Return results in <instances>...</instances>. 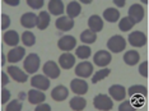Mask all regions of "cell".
Listing matches in <instances>:
<instances>
[{
  "instance_id": "1",
  "label": "cell",
  "mask_w": 149,
  "mask_h": 111,
  "mask_svg": "<svg viewBox=\"0 0 149 111\" xmlns=\"http://www.w3.org/2000/svg\"><path fill=\"white\" fill-rule=\"evenodd\" d=\"M107 47H108V50H110L111 52L118 54V52H121L125 47H126V41H125V38L123 36L115 35L107 41Z\"/></svg>"
},
{
  "instance_id": "2",
  "label": "cell",
  "mask_w": 149,
  "mask_h": 111,
  "mask_svg": "<svg viewBox=\"0 0 149 111\" xmlns=\"http://www.w3.org/2000/svg\"><path fill=\"white\" fill-rule=\"evenodd\" d=\"M40 56L37 54H29L28 56L24 59V63H23V66H24L26 72L28 74H33L36 73L40 68Z\"/></svg>"
},
{
  "instance_id": "3",
  "label": "cell",
  "mask_w": 149,
  "mask_h": 111,
  "mask_svg": "<svg viewBox=\"0 0 149 111\" xmlns=\"http://www.w3.org/2000/svg\"><path fill=\"white\" fill-rule=\"evenodd\" d=\"M93 105L97 110H111L113 107V102L107 95H97L93 100Z\"/></svg>"
},
{
  "instance_id": "4",
  "label": "cell",
  "mask_w": 149,
  "mask_h": 111,
  "mask_svg": "<svg viewBox=\"0 0 149 111\" xmlns=\"http://www.w3.org/2000/svg\"><path fill=\"white\" fill-rule=\"evenodd\" d=\"M144 14H145L144 8L140 4H133L130 8H129V19H130L134 24L140 23L143 21Z\"/></svg>"
},
{
  "instance_id": "5",
  "label": "cell",
  "mask_w": 149,
  "mask_h": 111,
  "mask_svg": "<svg viewBox=\"0 0 149 111\" xmlns=\"http://www.w3.org/2000/svg\"><path fill=\"white\" fill-rule=\"evenodd\" d=\"M111 60H112V56H111V54L106 51V50H100V51H97L93 56L94 64H96L97 66H101V68L107 66L108 64L111 63Z\"/></svg>"
},
{
  "instance_id": "6",
  "label": "cell",
  "mask_w": 149,
  "mask_h": 111,
  "mask_svg": "<svg viewBox=\"0 0 149 111\" xmlns=\"http://www.w3.org/2000/svg\"><path fill=\"white\" fill-rule=\"evenodd\" d=\"M129 42L131 46H135V47H143L147 43V36L141 31H134L129 35Z\"/></svg>"
},
{
  "instance_id": "7",
  "label": "cell",
  "mask_w": 149,
  "mask_h": 111,
  "mask_svg": "<svg viewBox=\"0 0 149 111\" xmlns=\"http://www.w3.org/2000/svg\"><path fill=\"white\" fill-rule=\"evenodd\" d=\"M72 91L78 96H83L88 92V83L82 78H75L70 82Z\"/></svg>"
},
{
  "instance_id": "8",
  "label": "cell",
  "mask_w": 149,
  "mask_h": 111,
  "mask_svg": "<svg viewBox=\"0 0 149 111\" xmlns=\"http://www.w3.org/2000/svg\"><path fill=\"white\" fill-rule=\"evenodd\" d=\"M24 55H26V49L22 47V46H15V47H13L12 50H9L8 55H6V59H8L9 63L15 64V63L21 61V60L24 58Z\"/></svg>"
},
{
  "instance_id": "9",
  "label": "cell",
  "mask_w": 149,
  "mask_h": 111,
  "mask_svg": "<svg viewBox=\"0 0 149 111\" xmlns=\"http://www.w3.org/2000/svg\"><path fill=\"white\" fill-rule=\"evenodd\" d=\"M93 73V65L89 61H82L75 66V74L82 78H88Z\"/></svg>"
},
{
  "instance_id": "10",
  "label": "cell",
  "mask_w": 149,
  "mask_h": 111,
  "mask_svg": "<svg viewBox=\"0 0 149 111\" xmlns=\"http://www.w3.org/2000/svg\"><path fill=\"white\" fill-rule=\"evenodd\" d=\"M57 46H59L60 50H64V51L69 52L77 46V40L74 38L73 36H69V35L63 36L59 40V42H57Z\"/></svg>"
},
{
  "instance_id": "11",
  "label": "cell",
  "mask_w": 149,
  "mask_h": 111,
  "mask_svg": "<svg viewBox=\"0 0 149 111\" xmlns=\"http://www.w3.org/2000/svg\"><path fill=\"white\" fill-rule=\"evenodd\" d=\"M6 73H8L9 75L15 80V82H19V83H24V82H27V79H28L27 73H24L23 70H21L18 66H13V65L8 66Z\"/></svg>"
},
{
  "instance_id": "12",
  "label": "cell",
  "mask_w": 149,
  "mask_h": 111,
  "mask_svg": "<svg viewBox=\"0 0 149 111\" xmlns=\"http://www.w3.org/2000/svg\"><path fill=\"white\" fill-rule=\"evenodd\" d=\"M43 74L47 77V78L51 79H56L57 77L60 75V68L57 66V64L55 61H47L43 65Z\"/></svg>"
},
{
  "instance_id": "13",
  "label": "cell",
  "mask_w": 149,
  "mask_h": 111,
  "mask_svg": "<svg viewBox=\"0 0 149 111\" xmlns=\"http://www.w3.org/2000/svg\"><path fill=\"white\" fill-rule=\"evenodd\" d=\"M31 84H32V87H35L36 89L46 91V89H49V87H50V78L43 77V75H35L31 79Z\"/></svg>"
},
{
  "instance_id": "14",
  "label": "cell",
  "mask_w": 149,
  "mask_h": 111,
  "mask_svg": "<svg viewBox=\"0 0 149 111\" xmlns=\"http://www.w3.org/2000/svg\"><path fill=\"white\" fill-rule=\"evenodd\" d=\"M56 24V28L60 29V31H64V32H68L74 27V19L69 18L68 15H64V17H59L55 22Z\"/></svg>"
},
{
  "instance_id": "15",
  "label": "cell",
  "mask_w": 149,
  "mask_h": 111,
  "mask_svg": "<svg viewBox=\"0 0 149 111\" xmlns=\"http://www.w3.org/2000/svg\"><path fill=\"white\" fill-rule=\"evenodd\" d=\"M108 93H110V96L112 97L113 100L123 101L125 98V96H126V89L121 84H113L108 88Z\"/></svg>"
},
{
  "instance_id": "16",
  "label": "cell",
  "mask_w": 149,
  "mask_h": 111,
  "mask_svg": "<svg viewBox=\"0 0 149 111\" xmlns=\"http://www.w3.org/2000/svg\"><path fill=\"white\" fill-rule=\"evenodd\" d=\"M69 96V91L65 86L60 84V86H56L55 88L51 91V97L57 102H61V101L66 100V97Z\"/></svg>"
},
{
  "instance_id": "17",
  "label": "cell",
  "mask_w": 149,
  "mask_h": 111,
  "mask_svg": "<svg viewBox=\"0 0 149 111\" xmlns=\"http://www.w3.org/2000/svg\"><path fill=\"white\" fill-rule=\"evenodd\" d=\"M88 27H89V29L92 32H94V33L101 32L103 29V21H102V18H101L100 15H97V14L89 17V19H88Z\"/></svg>"
},
{
  "instance_id": "18",
  "label": "cell",
  "mask_w": 149,
  "mask_h": 111,
  "mask_svg": "<svg viewBox=\"0 0 149 111\" xmlns=\"http://www.w3.org/2000/svg\"><path fill=\"white\" fill-rule=\"evenodd\" d=\"M27 96H28V101L29 103H32V105H38V103H42L43 101L46 100V96L43 95L42 91L40 89H31L28 93H27Z\"/></svg>"
},
{
  "instance_id": "19",
  "label": "cell",
  "mask_w": 149,
  "mask_h": 111,
  "mask_svg": "<svg viewBox=\"0 0 149 111\" xmlns=\"http://www.w3.org/2000/svg\"><path fill=\"white\" fill-rule=\"evenodd\" d=\"M59 64L63 69H70L74 64H75V56L70 52L63 54V55L59 58Z\"/></svg>"
},
{
  "instance_id": "20",
  "label": "cell",
  "mask_w": 149,
  "mask_h": 111,
  "mask_svg": "<svg viewBox=\"0 0 149 111\" xmlns=\"http://www.w3.org/2000/svg\"><path fill=\"white\" fill-rule=\"evenodd\" d=\"M21 24L26 28H33L37 24V15L33 13H24L21 18Z\"/></svg>"
},
{
  "instance_id": "21",
  "label": "cell",
  "mask_w": 149,
  "mask_h": 111,
  "mask_svg": "<svg viewBox=\"0 0 149 111\" xmlns=\"http://www.w3.org/2000/svg\"><path fill=\"white\" fill-rule=\"evenodd\" d=\"M49 12L51 13L52 15H61L64 13V3L61 0H50Z\"/></svg>"
},
{
  "instance_id": "22",
  "label": "cell",
  "mask_w": 149,
  "mask_h": 111,
  "mask_svg": "<svg viewBox=\"0 0 149 111\" xmlns=\"http://www.w3.org/2000/svg\"><path fill=\"white\" fill-rule=\"evenodd\" d=\"M3 38H4V42L8 46H17L19 43V40H21L17 31H6L3 36Z\"/></svg>"
},
{
  "instance_id": "23",
  "label": "cell",
  "mask_w": 149,
  "mask_h": 111,
  "mask_svg": "<svg viewBox=\"0 0 149 111\" xmlns=\"http://www.w3.org/2000/svg\"><path fill=\"white\" fill-rule=\"evenodd\" d=\"M50 14L47 12H41L38 15H37V24L36 27L40 29V31H43L46 29L50 24Z\"/></svg>"
},
{
  "instance_id": "24",
  "label": "cell",
  "mask_w": 149,
  "mask_h": 111,
  "mask_svg": "<svg viewBox=\"0 0 149 111\" xmlns=\"http://www.w3.org/2000/svg\"><path fill=\"white\" fill-rule=\"evenodd\" d=\"M82 12V5L79 4L78 1H70L66 6V13H68V17L69 18L74 19L75 17H78Z\"/></svg>"
},
{
  "instance_id": "25",
  "label": "cell",
  "mask_w": 149,
  "mask_h": 111,
  "mask_svg": "<svg viewBox=\"0 0 149 111\" xmlns=\"http://www.w3.org/2000/svg\"><path fill=\"white\" fill-rule=\"evenodd\" d=\"M129 96L130 97H135V96H143V97H147L148 96V89L145 86H141V84H136V86H131L127 91Z\"/></svg>"
},
{
  "instance_id": "26",
  "label": "cell",
  "mask_w": 149,
  "mask_h": 111,
  "mask_svg": "<svg viewBox=\"0 0 149 111\" xmlns=\"http://www.w3.org/2000/svg\"><path fill=\"white\" fill-rule=\"evenodd\" d=\"M139 60H140V55L135 50H130L124 55V61L127 65H135V64L139 63Z\"/></svg>"
},
{
  "instance_id": "27",
  "label": "cell",
  "mask_w": 149,
  "mask_h": 111,
  "mask_svg": "<svg viewBox=\"0 0 149 111\" xmlns=\"http://www.w3.org/2000/svg\"><path fill=\"white\" fill-rule=\"evenodd\" d=\"M103 18L106 19L107 22H117L118 18H120V12L117 10L116 8H107L106 10L103 12Z\"/></svg>"
},
{
  "instance_id": "28",
  "label": "cell",
  "mask_w": 149,
  "mask_h": 111,
  "mask_svg": "<svg viewBox=\"0 0 149 111\" xmlns=\"http://www.w3.org/2000/svg\"><path fill=\"white\" fill-rule=\"evenodd\" d=\"M69 105H70V107H72L73 110L80 111V110H84V109H86V106H87V101L84 100L83 97L77 96V97H73Z\"/></svg>"
},
{
  "instance_id": "29",
  "label": "cell",
  "mask_w": 149,
  "mask_h": 111,
  "mask_svg": "<svg viewBox=\"0 0 149 111\" xmlns=\"http://www.w3.org/2000/svg\"><path fill=\"white\" fill-rule=\"evenodd\" d=\"M96 40H97V35L91 31V29H86V31H83L80 33V41L83 43H86V45L96 42Z\"/></svg>"
},
{
  "instance_id": "30",
  "label": "cell",
  "mask_w": 149,
  "mask_h": 111,
  "mask_svg": "<svg viewBox=\"0 0 149 111\" xmlns=\"http://www.w3.org/2000/svg\"><path fill=\"white\" fill-rule=\"evenodd\" d=\"M22 42L24 43V46L31 47L36 43V36L33 35L31 31H26L22 33Z\"/></svg>"
},
{
  "instance_id": "31",
  "label": "cell",
  "mask_w": 149,
  "mask_h": 111,
  "mask_svg": "<svg viewBox=\"0 0 149 111\" xmlns=\"http://www.w3.org/2000/svg\"><path fill=\"white\" fill-rule=\"evenodd\" d=\"M91 47L89 46H86V45H82L79 47H77L75 50V56L79 59H88L91 56Z\"/></svg>"
},
{
  "instance_id": "32",
  "label": "cell",
  "mask_w": 149,
  "mask_h": 111,
  "mask_svg": "<svg viewBox=\"0 0 149 111\" xmlns=\"http://www.w3.org/2000/svg\"><path fill=\"white\" fill-rule=\"evenodd\" d=\"M110 73H111V70L108 68H102L101 70H98V72L94 73V75L92 77V83H98L100 80H102V79L106 78V77L110 75Z\"/></svg>"
},
{
  "instance_id": "33",
  "label": "cell",
  "mask_w": 149,
  "mask_h": 111,
  "mask_svg": "<svg viewBox=\"0 0 149 111\" xmlns=\"http://www.w3.org/2000/svg\"><path fill=\"white\" fill-rule=\"evenodd\" d=\"M133 27H134V23L129 19V17H125V18H123L120 22H118V28H120L123 32L130 31Z\"/></svg>"
},
{
  "instance_id": "34",
  "label": "cell",
  "mask_w": 149,
  "mask_h": 111,
  "mask_svg": "<svg viewBox=\"0 0 149 111\" xmlns=\"http://www.w3.org/2000/svg\"><path fill=\"white\" fill-rule=\"evenodd\" d=\"M22 102L19 100H13L10 103H8V106L5 107L6 111H22Z\"/></svg>"
},
{
  "instance_id": "35",
  "label": "cell",
  "mask_w": 149,
  "mask_h": 111,
  "mask_svg": "<svg viewBox=\"0 0 149 111\" xmlns=\"http://www.w3.org/2000/svg\"><path fill=\"white\" fill-rule=\"evenodd\" d=\"M149 63L148 61H143L139 65V73H140L141 77H144V78H147L149 77Z\"/></svg>"
},
{
  "instance_id": "36",
  "label": "cell",
  "mask_w": 149,
  "mask_h": 111,
  "mask_svg": "<svg viewBox=\"0 0 149 111\" xmlns=\"http://www.w3.org/2000/svg\"><path fill=\"white\" fill-rule=\"evenodd\" d=\"M118 111H135V106L131 105L130 101H124V102L118 106Z\"/></svg>"
},
{
  "instance_id": "37",
  "label": "cell",
  "mask_w": 149,
  "mask_h": 111,
  "mask_svg": "<svg viewBox=\"0 0 149 111\" xmlns=\"http://www.w3.org/2000/svg\"><path fill=\"white\" fill-rule=\"evenodd\" d=\"M27 4L33 9H41L43 5V0H27Z\"/></svg>"
},
{
  "instance_id": "38",
  "label": "cell",
  "mask_w": 149,
  "mask_h": 111,
  "mask_svg": "<svg viewBox=\"0 0 149 111\" xmlns=\"http://www.w3.org/2000/svg\"><path fill=\"white\" fill-rule=\"evenodd\" d=\"M1 28L3 29H6L9 26H10V18H9V15L6 14H1Z\"/></svg>"
},
{
  "instance_id": "39",
  "label": "cell",
  "mask_w": 149,
  "mask_h": 111,
  "mask_svg": "<svg viewBox=\"0 0 149 111\" xmlns=\"http://www.w3.org/2000/svg\"><path fill=\"white\" fill-rule=\"evenodd\" d=\"M10 100V92H9L6 88H4V89H1V103H6L8 101Z\"/></svg>"
},
{
  "instance_id": "40",
  "label": "cell",
  "mask_w": 149,
  "mask_h": 111,
  "mask_svg": "<svg viewBox=\"0 0 149 111\" xmlns=\"http://www.w3.org/2000/svg\"><path fill=\"white\" fill-rule=\"evenodd\" d=\"M144 98H145V97H143V96H135V97H133V100H134V103H133V105H134L135 107L144 105Z\"/></svg>"
},
{
  "instance_id": "41",
  "label": "cell",
  "mask_w": 149,
  "mask_h": 111,
  "mask_svg": "<svg viewBox=\"0 0 149 111\" xmlns=\"http://www.w3.org/2000/svg\"><path fill=\"white\" fill-rule=\"evenodd\" d=\"M35 111H51V107L47 105V103H38Z\"/></svg>"
},
{
  "instance_id": "42",
  "label": "cell",
  "mask_w": 149,
  "mask_h": 111,
  "mask_svg": "<svg viewBox=\"0 0 149 111\" xmlns=\"http://www.w3.org/2000/svg\"><path fill=\"white\" fill-rule=\"evenodd\" d=\"M1 83H3V86H6L9 83V78L6 75V73H1Z\"/></svg>"
},
{
  "instance_id": "43",
  "label": "cell",
  "mask_w": 149,
  "mask_h": 111,
  "mask_svg": "<svg viewBox=\"0 0 149 111\" xmlns=\"http://www.w3.org/2000/svg\"><path fill=\"white\" fill-rule=\"evenodd\" d=\"M5 3L9 4V5H12V6H14V5L19 4V0H5Z\"/></svg>"
},
{
  "instance_id": "44",
  "label": "cell",
  "mask_w": 149,
  "mask_h": 111,
  "mask_svg": "<svg viewBox=\"0 0 149 111\" xmlns=\"http://www.w3.org/2000/svg\"><path fill=\"white\" fill-rule=\"evenodd\" d=\"M115 4H116L117 6H120V8H123V6L125 5V1H124V0H115Z\"/></svg>"
},
{
  "instance_id": "45",
  "label": "cell",
  "mask_w": 149,
  "mask_h": 111,
  "mask_svg": "<svg viewBox=\"0 0 149 111\" xmlns=\"http://www.w3.org/2000/svg\"><path fill=\"white\" fill-rule=\"evenodd\" d=\"M18 98L21 100V101H22V100H24V98H26V93H24V92H21V93L18 95Z\"/></svg>"
},
{
  "instance_id": "46",
  "label": "cell",
  "mask_w": 149,
  "mask_h": 111,
  "mask_svg": "<svg viewBox=\"0 0 149 111\" xmlns=\"http://www.w3.org/2000/svg\"><path fill=\"white\" fill-rule=\"evenodd\" d=\"M1 56H3V60H1V64H5V60H6V59H5V55H1Z\"/></svg>"
},
{
  "instance_id": "47",
  "label": "cell",
  "mask_w": 149,
  "mask_h": 111,
  "mask_svg": "<svg viewBox=\"0 0 149 111\" xmlns=\"http://www.w3.org/2000/svg\"><path fill=\"white\" fill-rule=\"evenodd\" d=\"M83 3H86V4H89L91 0H83Z\"/></svg>"
}]
</instances>
